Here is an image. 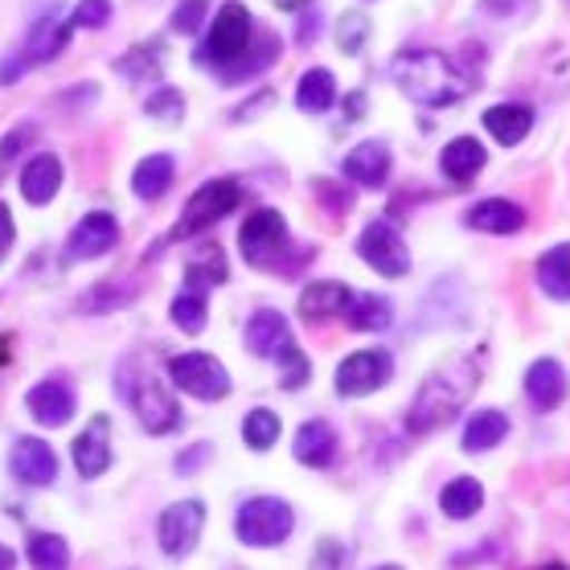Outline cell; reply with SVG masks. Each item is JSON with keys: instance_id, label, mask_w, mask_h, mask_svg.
<instances>
[{"instance_id": "7402d4cb", "label": "cell", "mask_w": 570, "mask_h": 570, "mask_svg": "<svg viewBox=\"0 0 570 570\" xmlns=\"http://www.w3.org/2000/svg\"><path fill=\"white\" fill-rule=\"evenodd\" d=\"M70 21H66L58 9L46 17H38L33 21V29H29V46H26V58L29 62H50V58H58V53L70 46Z\"/></svg>"}, {"instance_id": "f35d334b", "label": "cell", "mask_w": 570, "mask_h": 570, "mask_svg": "<svg viewBox=\"0 0 570 570\" xmlns=\"http://www.w3.org/2000/svg\"><path fill=\"white\" fill-rule=\"evenodd\" d=\"M275 362H279V386H284V390H299L312 377L308 357H304V353H299L296 345H292L287 353H279Z\"/></svg>"}, {"instance_id": "1f68e13d", "label": "cell", "mask_w": 570, "mask_h": 570, "mask_svg": "<svg viewBox=\"0 0 570 570\" xmlns=\"http://www.w3.org/2000/svg\"><path fill=\"white\" fill-rule=\"evenodd\" d=\"M538 287L550 299H570V243H558L538 259Z\"/></svg>"}, {"instance_id": "ffe728a7", "label": "cell", "mask_w": 570, "mask_h": 570, "mask_svg": "<svg viewBox=\"0 0 570 570\" xmlns=\"http://www.w3.org/2000/svg\"><path fill=\"white\" fill-rule=\"evenodd\" d=\"M62 189V160L53 153H41L33 156L21 173V194H26L29 206H50L53 197Z\"/></svg>"}, {"instance_id": "3957f363", "label": "cell", "mask_w": 570, "mask_h": 570, "mask_svg": "<svg viewBox=\"0 0 570 570\" xmlns=\"http://www.w3.org/2000/svg\"><path fill=\"white\" fill-rule=\"evenodd\" d=\"M390 78L411 104L423 107H452L472 91V75H464L443 50H399L390 62Z\"/></svg>"}, {"instance_id": "60d3db41", "label": "cell", "mask_w": 570, "mask_h": 570, "mask_svg": "<svg viewBox=\"0 0 570 570\" xmlns=\"http://www.w3.org/2000/svg\"><path fill=\"white\" fill-rule=\"evenodd\" d=\"M111 21V0H78L70 26L75 29H104Z\"/></svg>"}, {"instance_id": "f907efd6", "label": "cell", "mask_w": 570, "mask_h": 570, "mask_svg": "<svg viewBox=\"0 0 570 570\" xmlns=\"http://www.w3.org/2000/svg\"><path fill=\"white\" fill-rule=\"evenodd\" d=\"M13 567H17L13 550H9V546H0V570H13Z\"/></svg>"}, {"instance_id": "30bf717a", "label": "cell", "mask_w": 570, "mask_h": 570, "mask_svg": "<svg viewBox=\"0 0 570 570\" xmlns=\"http://www.w3.org/2000/svg\"><path fill=\"white\" fill-rule=\"evenodd\" d=\"M357 255H362L377 275H390V279H402L411 272V250L402 243V234L390 226V222H370L357 238Z\"/></svg>"}, {"instance_id": "d6a6232c", "label": "cell", "mask_w": 570, "mask_h": 570, "mask_svg": "<svg viewBox=\"0 0 570 570\" xmlns=\"http://www.w3.org/2000/svg\"><path fill=\"white\" fill-rule=\"evenodd\" d=\"M26 554L33 570H66L70 567V546L58 533H29Z\"/></svg>"}, {"instance_id": "7a4b0ae2", "label": "cell", "mask_w": 570, "mask_h": 570, "mask_svg": "<svg viewBox=\"0 0 570 570\" xmlns=\"http://www.w3.org/2000/svg\"><path fill=\"white\" fill-rule=\"evenodd\" d=\"M480 386V357H452V362L435 365L428 382L419 386L411 411H406V431L411 435H431V431L448 428L468 399Z\"/></svg>"}, {"instance_id": "cb8c5ba5", "label": "cell", "mask_w": 570, "mask_h": 570, "mask_svg": "<svg viewBox=\"0 0 570 570\" xmlns=\"http://www.w3.org/2000/svg\"><path fill=\"white\" fill-rule=\"evenodd\" d=\"M173 177H177V160L169 153L144 156L140 165L131 169V194L140 197V202H156V197L169 194Z\"/></svg>"}, {"instance_id": "8fae6325", "label": "cell", "mask_w": 570, "mask_h": 570, "mask_svg": "<svg viewBox=\"0 0 570 570\" xmlns=\"http://www.w3.org/2000/svg\"><path fill=\"white\" fill-rule=\"evenodd\" d=\"M128 402L136 406V419H140V428L148 431V435H169V431L181 423V406H177V399L165 390V382H156V377H144Z\"/></svg>"}, {"instance_id": "8992f818", "label": "cell", "mask_w": 570, "mask_h": 570, "mask_svg": "<svg viewBox=\"0 0 570 570\" xmlns=\"http://www.w3.org/2000/svg\"><path fill=\"white\" fill-rule=\"evenodd\" d=\"M169 377L173 386L202 402H218L230 394V374L214 353H177L169 362Z\"/></svg>"}, {"instance_id": "ee69618b", "label": "cell", "mask_w": 570, "mask_h": 570, "mask_svg": "<svg viewBox=\"0 0 570 570\" xmlns=\"http://www.w3.org/2000/svg\"><path fill=\"white\" fill-rule=\"evenodd\" d=\"M33 131H38L33 124H21V128L9 131V140L0 144V160H13V156L21 153V148H26L29 140H33Z\"/></svg>"}, {"instance_id": "db71d44e", "label": "cell", "mask_w": 570, "mask_h": 570, "mask_svg": "<svg viewBox=\"0 0 570 570\" xmlns=\"http://www.w3.org/2000/svg\"><path fill=\"white\" fill-rule=\"evenodd\" d=\"M377 570H402V567H377Z\"/></svg>"}, {"instance_id": "52a82bcc", "label": "cell", "mask_w": 570, "mask_h": 570, "mask_svg": "<svg viewBox=\"0 0 570 570\" xmlns=\"http://www.w3.org/2000/svg\"><path fill=\"white\" fill-rule=\"evenodd\" d=\"M390 377H394V357L386 350H357L337 365L333 386L341 399H365V394L386 386Z\"/></svg>"}, {"instance_id": "f6af8a7d", "label": "cell", "mask_w": 570, "mask_h": 570, "mask_svg": "<svg viewBox=\"0 0 570 570\" xmlns=\"http://www.w3.org/2000/svg\"><path fill=\"white\" fill-rule=\"evenodd\" d=\"M26 66H29L26 53L4 58V62H0V87H13V82H21V78H26Z\"/></svg>"}, {"instance_id": "484cf974", "label": "cell", "mask_w": 570, "mask_h": 570, "mask_svg": "<svg viewBox=\"0 0 570 570\" xmlns=\"http://www.w3.org/2000/svg\"><path fill=\"white\" fill-rule=\"evenodd\" d=\"M345 324H350L353 333H382L390 321H394V308H390L386 296H377V292H357V296H350V304H345Z\"/></svg>"}, {"instance_id": "74e56055", "label": "cell", "mask_w": 570, "mask_h": 570, "mask_svg": "<svg viewBox=\"0 0 570 570\" xmlns=\"http://www.w3.org/2000/svg\"><path fill=\"white\" fill-rule=\"evenodd\" d=\"M144 111L153 119H165V124H181L185 116V99L181 91H173V87H160V91L148 95V104H144Z\"/></svg>"}, {"instance_id": "4dcf8cb0", "label": "cell", "mask_w": 570, "mask_h": 570, "mask_svg": "<svg viewBox=\"0 0 570 570\" xmlns=\"http://www.w3.org/2000/svg\"><path fill=\"white\" fill-rule=\"evenodd\" d=\"M296 104H299V111H308V116H321V111H328V107L337 104V78H333V70L316 66V70H308V75L299 78Z\"/></svg>"}, {"instance_id": "9a60e30c", "label": "cell", "mask_w": 570, "mask_h": 570, "mask_svg": "<svg viewBox=\"0 0 570 570\" xmlns=\"http://www.w3.org/2000/svg\"><path fill=\"white\" fill-rule=\"evenodd\" d=\"M70 460H75L78 476H87V480L104 476L107 464H111V419L95 415L91 423H87V431L70 443Z\"/></svg>"}, {"instance_id": "d590c367", "label": "cell", "mask_w": 570, "mask_h": 570, "mask_svg": "<svg viewBox=\"0 0 570 570\" xmlns=\"http://www.w3.org/2000/svg\"><path fill=\"white\" fill-rule=\"evenodd\" d=\"M119 70L131 78V82H140V78H153L156 70H160V41H144V46H136V50L119 62Z\"/></svg>"}, {"instance_id": "ba28073f", "label": "cell", "mask_w": 570, "mask_h": 570, "mask_svg": "<svg viewBox=\"0 0 570 570\" xmlns=\"http://www.w3.org/2000/svg\"><path fill=\"white\" fill-rule=\"evenodd\" d=\"M238 247H243V259L255 263V267H272L279 263L287 247V222L279 209H255L243 230H238Z\"/></svg>"}, {"instance_id": "ab89813d", "label": "cell", "mask_w": 570, "mask_h": 570, "mask_svg": "<svg viewBox=\"0 0 570 570\" xmlns=\"http://www.w3.org/2000/svg\"><path fill=\"white\" fill-rule=\"evenodd\" d=\"M206 13H209V0H181V4L173 9L169 26L177 29V33H189V38H194L197 29L206 26Z\"/></svg>"}, {"instance_id": "bcb514c9", "label": "cell", "mask_w": 570, "mask_h": 570, "mask_svg": "<svg viewBox=\"0 0 570 570\" xmlns=\"http://www.w3.org/2000/svg\"><path fill=\"white\" fill-rule=\"evenodd\" d=\"M312 189H316V197H328V202H324V206L333 209V214H345V209H350V194H341L337 185L316 181V185H312Z\"/></svg>"}, {"instance_id": "44dd1931", "label": "cell", "mask_w": 570, "mask_h": 570, "mask_svg": "<svg viewBox=\"0 0 570 570\" xmlns=\"http://www.w3.org/2000/svg\"><path fill=\"white\" fill-rule=\"evenodd\" d=\"M350 287L341 284V279H316V284H308L304 292H299V316L304 321H333V316H341L345 312V304H350Z\"/></svg>"}, {"instance_id": "83f0119b", "label": "cell", "mask_w": 570, "mask_h": 570, "mask_svg": "<svg viewBox=\"0 0 570 570\" xmlns=\"http://www.w3.org/2000/svg\"><path fill=\"white\" fill-rule=\"evenodd\" d=\"M230 279V267H226V250L218 243H206V247H197L194 263L185 267V287H194V292H206V287H218Z\"/></svg>"}, {"instance_id": "277c9868", "label": "cell", "mask_w": 570, "mask_h": 570, "mask_svg": "<svg viewBox=\"0 0 570 570\" xmlns=\"http://www.w3.org/2000/svg\"><path fill=\"white\" fill-rule=\"evenodd\" d=\"M292 530H296V513H292V505L279 501V497H250V501H243L238 518H234L238 542L259 546V550L287 542Z\"/></svg>"}, {"instance_id": "4316f807", "label": "cell", "mask_w": 570, "mask_h": 570, "mask_svg": "<svg viewBox=\"0 0 570 570\" xmlns=\"http://www.w3.org/2000/svg\"><path fill=\"white\" fill-rule=\"evenodd\" d=\"M484 128L493 131L497 144L513 148V144H521L525 136H530L533 111L525 104H497V107H489V111H484Z\"/></svg>"}, {"instance_id": "e575fe53", "label": "cell", "mask_w": 570, "mask_h": 570, "mask_svg": "<svg viewBox=\"0 0 570 570\" xmlns=\"http://www.w3.org/2000/svg\"><path fill=\"white\" fill-rule=\"evenodd\" d=\"M173 324L177 328H185V333H202L209 321V304H206V292H194V287H185L181 296L173 299V308H169Z\"/></svg>"}, {"instance_id": "5bb4252c", "label": "cell", "mask_w": 570, "mask_h": 570, "mask_svg": "<svg viewBox=\"0 0 570 570\" xmlns=\"http://www.w3.org/2000/svg\"><path fill=\"white\" fill-rule=\"evenodd\" d=\"M9 472H13L21 484H29V489H46V484L58 480V452H53L46 440L26 435V440H17L13 452H9Z\"/></svg>"}, {"instance_id": "2e32d148", "label": "cell", "mask_w": 570, "mask_h": 570, "mask_svg": "<svg viewBox=\"0 0 570 570\" xmlns=\"http://www.w3.org/2000/svg\"><path fill=\"white\" fill-rule=\"evenodd\" d=\"M567 370L554 362V357H542V362L530 365V374H525V399H530L533 411H558L562 402H567Z\"/></svg>"}, {"instance_id": "d4e9b609", "label": "cell", "mask_w": 570, "mask_h": 570, "mask_svg": "<svg viewBox=\"0 0 570 570\" xmlns=\"http://www.w3.org/2000/svg\"><path fill=\"white\" fill-rule=\"evenodd\" d=\"M440 165H443V173H448V181L468 185L484 169V144H480L476 136H455V140L443 148Z\"/></svg>"}, {"instance_id": "f5cc1de1", "label": "cell", "mask_w": 570, "mask_h": 570, "mask_svg": "<svg viewBox=\"0 0 570 570\" xmlns=\"http://www.w3.org/2000/svg\"><path fill=\"white\" fill-rule=\"evenodd\" d=\"M533 570H570L567 562H542V567H533Z\"/></svg>"}, {"instance_id": "c3c4849f", "label": "cell", "mask_w": 570, "mask_h": 570, "mask_svg": "<svg viewBox=\"0 0 570 570\" xmlns=\"http://www.w3.org/2000/svg\"><path fill=\"white\" fill-rule=\"evenodd\" d=\"M255 107H243V111H234V119H250V116H259V111H267V107L275 104V95L272 91H259L255 99H250Z\"/></svg>"}, {"instance_id": "9c48e42d", "label": "cell", "mask_w": 570, "mask_h": 570, "mask_svg": "<svg viewBox=\"0 0 570 570\" xmlns=\"http://www.w3.org/2000/svg\"><path fill=\"white\" fill-rule=\"evenodd\" d=\"M202 525H206V505L202 501H177L156 521V542L169 558H189L194 546L202 542Z\"/></svg>"}, {"instance_id": "8d00e7d4", "label": "cell", "mask_w": 570, "mask_h": 570, "mask_svg": "<svg viewBox=\"0 0 570 570\" xmlns=\"http://www.w3.org/2000/svg\"><path fill=\"white\" fill-rule=\"evenodd\" d=\"M365 38H370V17L365 13H345L337 21V46L341 53H362Z\"/></svg>"}, {"instance_id": "f1b7e54d", "label": "cell", "mask_w": 570, "mask_h": 570, "mask_svg": "<svg viewBox=\"0 0 570 570\" xmlns=\"http://www.w3.org/2000/svg\"><path fill=\"white\" fill-rule=\"evenodd\" d=\"M440 509H443V518H452V521L476 518L480 509H484V489H480V480L455 476L452 484H443Z\"/></svg>"}, {"instance_id": "e0dca14e", "label": "cell", "mask_w": 570, "mask_h": 570, "mask_svg": "<svg viewBox=\"0 0 570 570\" xmlns=\"http://www.w3.org/2000/svg\"><path fill=\"white\" fill-rule=\"evenodd\" d=\"M464 222L480 234L505 238V234H518L525 226V209L518 202H509V197H484V202H476V206L468 209Z\"/></svg>"}, {"instance_id": "816d5d0a", "label": "cell", "mask_w": 570, "mask_h": 570, "mask_svg": "<svg viewBox=\"0 0 570 570\" xmlns=\"http://www.w3.org/2000/svg\"><path fill=\"white\" fill-rule=\"evenodd\" d=\"M304 4H312V0H279V9H287V13H296Z\"/></svg>"}, {"instance_id": "5b68a950", "label": "cell", "mask_w": 570, "mask_h": 570, "mask_svg": "<svg viewBox=\"0 0 570 570\" xmlns=\"http://www.w3.org/2000/svg\"><path fill=\"white\" fill-rule=\"evenodd\" d=\"M243 202V189L230 177H218V181H206L189 202H185V214L173 226V238H194V234L218 226L234 206Z\"/></svg>"}, {"instance_id": "7dc6e473", "label": "cell", "mask_w": 570, "mask_h": 570, "mask_svg": "<svg viewBox=\"0 0 570 570\" xmlns=\"http://www.w3.org/2000/svg\"><path fill=\"white\" fill-rule=\"evenodd\" d=\"M13 214H9V206L0 202V259L9 255V247H13Z\"/></svg>"}, {"instance_id": "836d02e7", "label": "cell", "mask_w": 570, "mask_h": 570, "mask_svg": "<svg viewBox=\"0 0 570 570\" xmlns=\"http://www.w3.org/2000/svg\"><path fill=\"white\" fill-rule=\"evenodd\" d=\"M279 415L267 411V406H255L247 419H243V443H247L250 452H272L275 443H279Z\"/></svg>"}, {"instance_id": "6da1fadb", "label": "cell", "mask_w": 570, "mask_h": 570, "mask_svg": "<svg viewBox=\"0 0 570 570\" xmlns=\"http://www.w3.org/2000/svg\"><path fill=\"white\" fill-rule=\"evenodd\" d=\"M275 53H279V41L275 33H255V21H250L247 4H222V13L214 17V26H209V38L202 46V62L218 66V78L226 82H238V78H250L259 75L263 66L275 62Z\"/></svg>"}, {"instance_id": "d6986e66", "label": "cell", "mask_w": 570, "mask_h": 570, "mask_svg": "<svg viewBox=\"0 0 570 570\" xmlns=\"http://www.w3.org/2000/svg\"><path fill=\"white\" fill-rule=\"evenodd\" d=\"M345 177L362 189H382L390 177V148L382 140H365L345 156Z\"/></svg>"}, {"instance_id": "7c38bea8", "label": "cell", "mask_w": 570, "mask_h": 570, "mask_svg": "<svg viewBox=\"0 0 570 570\" xmlns=\"http://www.w3.org/2000/svg\"><path fill=\"white\" fill-rule=\"evenodd\" d=\"M119 243V222L107 209H91L66 238V259H99L111 255Z\"/></svg>"}, {"instance_id": "603a6c76", "label": "cell", "mask_w": 570, "mask_h": 570, "mask_svg": "<svg viewBox=\"0 0 570 570\" xmlns=\"http://www.w3.org/2000/svg\"><path fill=\"white\" fill-rule=\"evenodd\" d=\"M292 455H296L304 468H328L333 460H337V435H333L328 423L312 419V423H304V428L296 431Z\"/></svg>"}, {"instance_id": "b9f144b4", "label": "cell", "mask_w": 570, "mask_h": 570, "mask_svg": "<svg viewBox=\"0 0 570 570\" xmlns=\"http://www.w3.org/2000/svg\"><path fill=\"white\" fill-rule=\"evenodd\" d=\"M345 558H350V550H345L337 538H324V542H316V562H312V570H341Z\"/></svg>"}, {"instance_id": "681fc988", "label": "cell", "mask_w": 570, "mask_h": 570, "mask_svg": "<svg viewBox=\"0 0 570 570\" xmlns=\"http://www.w3.org/2000/svg\"><path fill=\"white\" fill-rule=\"evenodd\" d=\"M345 116H350V119H362L365 116V95L362 91H353L350 99H345Z\"/></svg>"}, {"instance_id": "f546056e", "label": "cell", "mask_w": 570, "mask_h": 570, "mask_svg": "<svg viewBox=\"0 0 570 570\" xmlns=\"http://www.w3.org/2000/svg\"><path fill=\"white\" fill-rule=\"evenodd\" d=\"M509 435V419L501 411H476V415L468 419L464 428V452L480 455V452H493L497 443H505Z\"/></svg>"}, {"instance_id": "7bdbcfd3", "label": "cell", "mask_w": 570, "mask_h": 570, "mask_svg": "<svg viewBox=\"0 0 570 570\" xmlns=\"http://www.w3.org/2000/svg\"><path fill=\"white\" fill-rule=\"evenodd\" d=\"M209 455H214L209 443H194V448H185V452L177 455V476H189V472H197V468H206Z\"/></svg>"}, {"instance_id": "ac0fdd59", "label": "cell", "mask_w": 570, "mask_h": 570, "mask_svg": "<svg viewBox=\"0 0 570 570\" xmlns=\"http://www.w3.org/2000/svg\"><path fill=\"white\" fill-rule=\"evenodd\" d=\"M292 345H296V337H292L287 321L275 308H259L247 321V350L255 353V357H279V353H287Z\"/></svg>"}, {"instance_id": "4fadbf2b", "label": "cell", "mask_w": 570, "mask_h": 570, "mask_svg": "<svg viewBox=\"0 0 570 570\" xmlns=\"http://www.w3.org/2000/svg\"><path fill=\"white\" fill-rule=\"evenodd\" d=\"M26 406L41 428H66L78 411L75 386H70L66 377H46V382H38V386L26 394Z\"/></svg>"}]
</instances>
